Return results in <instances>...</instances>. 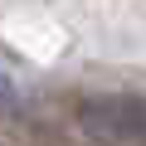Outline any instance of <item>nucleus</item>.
Instances as JSON below:
<instances>
[{
  "label": "nucleus",
  "mask_w": 146,
  "mask_h": 146,
  "mask_svg": "<svg viewBox=\"0 0 146 146\" xmlns=\"http://www.w3.org/2000/svg\"><path fill=\"white\" fill-rule=\"evenodd\" d=\"M78 127L98 146H146V98L93 93L78 102Z\"/></svg>",
  "instance_id": "f257e3e1"
},
{
  "label": "nucleus",
  "mask_w": 146,
  "mask_h": 146,
  "mask_svg": "<svg viewBox=\"0 0 146 146\" xmlns=\"http://www.w3.org/2000/svg\"><path fill=\"white\" fill-rule=\"evenodd\" d=\"M15 107H20V88L0 73V112H15Z\"/></svg>",
  "instance_id": "f03ea898"
}]
</instances>
